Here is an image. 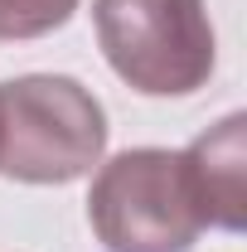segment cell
<instances>
[{
	"mask_svg": "<svg viewBox=\"0 0 247 252\" xmlns=\"http://www.w3.org/2000/svg\"><path fill=\"white\" fill-rule=\"evenodd\" d=\"M107 151V112L68 73L0 83V175L20 185H73Z\"/></svg>",
	"mask_w": 247,
	"mask_h": 252,
	"instance_id": "cell-1",
	"label": "cell"
},
{
	"mask_svg": "<svg viewBox=\"0 0 247 252\" xmlns=\"http://www.w3.org/2000/svg\"><path fill=\"white\" fill-rule=\"evenodd\" d=\"M88 223L107 252H189L204 214L185 151L136 146L102 160L88 189Z\"/></svg>",
	"mask_w": 247,
	"mask_h": 252,
	"instance_id": "cell-2",
	"label": "cell"
},
{
	"mask_svg": "<svg viewBox=\"0 0 247 252\" xmlns=\"http://www.w3.org/2000/svg\"><path fill=\"white\" fill-rule=\"evenodd\" d=\"M93 30L112 73L146 97H189L214 78L204 0H93Z\"/></svg>",
	"mask_w": 247,
	"mask_h": 252,
	"instance_id": "cell-3",
	"label": "cell"
},
{
	"mask_svg": "<svg viewBox=\"0 0 247 252\" xmlns=\"http://www.w3.org/2000/svg\"><path fill=\"white\" fill-rule=\"evenodd\" d=\"M189 185L199 199L204 228L243 233L247 228V117L228 112L185 151Z\"/></svg>",
	"mask_w": 247,
	"mask_h": 252,
	"instance_id": "cell-4",
	"label": "cell"
},
{
	"mask_svg": "<svg viewBox=\"0 0 247 252\" xmlns=\"http://www.w3.org/2000/svg\"><path fill=\"white\" fill-rule=\"evenodd\" d=\"M78 0H0V39H39L73 20Z\"/></svg>",
	"mask_w": 247,
	"mask_h": 252,
	"instance_id": "cell-5",
	"label": "cell"
}]
</instances>
